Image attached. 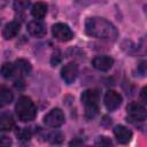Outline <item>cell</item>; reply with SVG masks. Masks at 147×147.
<instances>
[{
	"mask_svg": "<svg viewBox=\"0 0 147 147\" xmlns=\"http://www.w3.org/2000/svg\"><path fill=\"white\" fill-rule=\"evenodd\" d=\"M52 33L55 39L60 41H69L74 37V32L71 29L64 23H56L52 26Z\"/></svg>",
	"mask_w": 147,
	"mask_h": 147,
	"instance_id": "5",
	"label": "cell"
},
{
	"mask_svg": "<svg viewBox=\"0 0 147 147\" xmlns=\"http://www.w3.org/2000/svg\"><path fill=\"white\" fill-rule=\"evenodd\" d=\"M114 134L119 144H127L132 138V132L123 125H117L114 129Z\"/></svg>",
	"mask_w": 147,
	"mask_h": 147,
	"instance_id": "11",
	"label": "cell"
},
{
	"mask_svg": "<svg viewBox=\"0 0 147 147\" xmlns=\"http://www.w3.org/2000/svg\"><path fill=\"white\" fill-rule=\"evenodd\" d=\"M82 103L86 108V117L92 118L98 113V103H99V91L95 88L86 90L82 93L80 96Z\"/></svg>",
	"mask_w": 147,
	"mask_h": 147,
	"instance_id": "3",
	"label": "cell"
},
{
	"mask_svg": "<svg viewBox=\"0 0 147 147\" xmlns=\"http://www.w3.org/2000/svg\"><path fill=\"white\" fill-rule=\"evenodd\" d=\"M64 114L60 108L52 109L47 115L44 117V123L49 127H60L64 123Z\"/></svg>",
	"mask_w": 147,
	"mask_h": 147,
	"instance_id": "4",
	"label": "cell"
},
{
	"mask_svg": "<svg viewBox=\"0 0 147 147\" xmlns=\"http://www.w3.org/2000/svg\"><path fill=\"white\" fill-rule=\"evenodd\" d=\"M15 72H16V67H15V64H13V63H10V62L3 63V64L1 65V68H0V74H1V76H2L3 78H7V79L11 78V77L15 75Z\"/></svg>",
	"mask_w": 147,
	"mask_h": 147,
	"instance_id": "16",
	"label": "cell"
},
{
	"mask_svg": "<svg viewBox=\"0 0 147 147\" xmlns=\"http://www.w3.org/2000/svg\"><path fill=\"white\" fill-rule=\"evenodd\" d=\"M20 30H21L20 23L13 21V22H9V23H7V24L5 25L3 31H2V36H3V38H5L6 40L13 39L14 37H16V36L18 34Z\"/></svg>",
	"mask_w": 147,
	"mask_h": 147,
	"instance_id": "12",
	"label": "cell"
},
{
	"mask_svg": "<svg viewBox=\"0 0 147 147\" xmlns=\"http://www.w3.org/2000/svg\"><path fill=\"white\" fill-rule=\"evenodd\" d=\"M46 13H47V6H46L45 2L39 1V2H36V3L32 6L31 14H32V16H33L34 18L41 20V18L45 17Z\"/></svg>",
	"mask_w": 147,
	"mask_h": 147,
	"instance_id": "13",
	"label": "cell"
},
{
	"mask_svg": "<svg viewBox=\"0 0 147 147\" xmlns=\"http://www.w3.org/2000/svg\"><path fill=\"white\" fill-rule=\"evenodd\" d=\"M126 111L132 121L142 122L146 119V108L138 102H130L126 106Z\"/></svg>",
	"mask_w": 147,
	"mask_h": 147,
	"instance_id": "6",
	"label": "cell"
},
{
	"mask_svg": "<svg viewBox=\"0 0 147 147\" xmlns=\"http://www.w3.org/2000/svg\"><path fill=\"white\" fill-rule=\"evenodd\" d=\"M15 111L20 121L30 122L34 119L37 115V109L33 101L29 96H21L15 105Z\"/></svg>",
	"mask_w": 147,
	"mask_h": 147,
	"instance_id": "2",
	"label": "cell"
},
{
	"mask_svg": "<svg viewBox=\"0 0 147 147\" xmlns=\"http://www.w3.org/2000/svg\"><path fill=\"white\" fill-rule=\"evenodd\" d=\"M114 64V60L110 56H96L92 60V65L100 71H108Z\"/></svg>",
	"mask_w": 147,
	"mask_h": 147,
	"instance_id": "10",
	"label": "cell"
},
{
	"mask_svg": "<svg viewBox=\"0 0 147 147\" xmlns=\"http://www.w3.org/2000/svg\"><path fill=\"white\" fill-rule=\"evenodd\" d=\"M15 125L13 117L8 114L0 115V131H10Z\"/></svg>",
	"mask_w": 147,
	"mask_h": 147,
	"instance_id": "14",
	"label": "cell"
},
{
	"mask_svg": "<svg viewBox=\"0 0 147 147\" xmlns=\"http://www.w3.org/2000/svg\"><path fill=\"white\" fill-rule=\"evenodd\" d=\"M60 61H61L60 52H55V53H53V56H52V59H51V63H52V65H56Z\"/></svg>",
	"mask_w": 147,
	"mask_h": 147,
	"instance_id": "20",
	"label": "cell"
},
{
	"mask_svg": "<svg viewBox=\"0 0 147 147\" xmlns=\"http://www.w3.org/2000/svg\"><path fill=\"white\" fill-rule=\"evenodd\" d=\"M96 145H107V146H109V145H111V141L109 139H107L106 137H100L99 140L96 141Z\"/></svg>",
	"mask_w": 147,
	"mask_h": 147,
	"instance_id": "23",
	"label": "cell"
},
{
	"mask_svg": "<svg viewBox=\"0 0 147 147\" xmlns=\"http://www.w3.org/2000/svg\"><path fill=\"white\" fill-rule=\"evenodd\" d=\"M14 99L13 92L6 87V86H0V105L1 106H6L9 105Z\"/></svg>",
	"mask_w": 147,
	"mask_h": 147,
	"instance_id": "15",
	"label": "cell"
},
{
	"mask_svg": "<svg viewBox=\"0 0 147 147\" xmlns=\"http://www.w3.org/2000/svg\"><path fill=\"white\" fill-rule=\"evenodd\" d=\"M29 3H30V1H29V0H16V1H15L16 7L21 8L22 10H23L24 8H26V7L29 6Z\"/></svg>",
	"mask_w": 147,
	"mask_h": 147,
	"instance_id": "21",
	"label": "cell"
},
{
	"mask_svg": "<svg viewBox=\"0 0 147 147\" xmlns=\"http://www.w3.org/2000/svg\"><path fill=\"white\" fill-rule=\"evenodd\" d=\"M11 144V140L6 136H0V146H9Z\"/></svg>",
	"mask_w": 147,
	"mask_h": 147,
	"instance_id": "22",
	"label": "cell"
},
{
	"mask_svg": "<svg viewBox=\"0 0 147 147\" xmlns=\"http://www.w3.org/2000/svg\"><path fill=\"white\" fill-rule=\"evenodd\" d=\"M0 107H1V105H0Z\"/></svg>",
	"mask_w": 147,
	"mask_h": 147,
	"instance_id": "25",
	"label": "cell"
},
{
	"mask_svg": "<svg viewBox=\"0 0 147 147\" xmlns=\"http://www.w3.org/2000/svg\"><path fill=\"white\" fill-rule=\"evenodd\" d=\"M78 75V65L76 63H68L61 70V77L67 84H71L76 80Z\"/></svg>",
	"mask_w": 147,
	"mask_h": 147,
	"instance_id": "8",
	"label": "cell"
},
{
	"mask_svg": "<svg viewBox=\"0 0 147 147\" xmlns=\"http://www.w3.org/2000/svg\"><path fill=\"white\" fill-rule=\"evenodd\" d=\"M141 99H142L144 102L147 101V98H146V87H144V88L141 90Z\"/></svg>",
	"mask_w": 147,
	"mask_h": 147,
	"instance_id": "24",
	"label": "cell"
},
{
	"mask_svg": "<svg viewBox=\"0 0 147 147\" xmlns=\"http://www.w3.org/2000/svg\"><path fill=\"white\" fill-rule=\"evenodd\" d=\"M16 136H17V138H18L20 140H22V141H28V140H30V138H31V132H30V130H28V129H20V130L16 132Z\"/></svg>",
	"mask_w": 147,
	"mask_h": 147,
	"instance_id": "19",
	"label": "cell"
},
{
	"mask_svg": "<svg viewBox=\"0 0 147 147\" xmlns=\"http://www.w3.org/2000/svg\"><path fill=\"white\" fill-rule=\"evenodd\" d=\"M85 31L90 37L107 41H114L118 36L115 25L102 17H88L85 22Z\"/></svg>",
	"mask_w": 147,
	"mask_h": 147,
	"instance_id": "1",
	"label": "cell"
},
{
	"mask_svg": "<svg viewBox=\"0 0 147 147\" xmlns=\"http://www.w3.org/2000/svg\"><path fill=\"white\" fill-rule=\"evenodd\" d=\"M16 69L22 74V75H29L31 72V64L29 63V61L24 60V59H18L16 61V64H15Z\"/></svg>",
	"mask_w": 147,
	"mask_h": 147,
	"instance_id": "17",
	"label": "cell"
},
{
	"mask_svg": "<svg viewBox=\"0 0 147 147\" xmlns=\"http://www.w3.org/2000/svg\"><path fill=\"white\" fill-rule=\"evenodd\" d=\"M103 102H105V106L108 110L110 111H114L116 110L121 103H122V96L119 93H117L116 91L114 90H109L107 91V93L105 94V99H103Z\"/></svg>",
	"mask_w": 147,
	"mask_h": 147,
	"instance_id": "7",
	"label": "cell"
},
{
	"mask_svg": "<svg viewBox=\"0 0 147 147\" xmlns=\"http://www.w3.org/2000/svg\"><path fill=\"white\" fill-rule=\"evenodd\" d=\"M48 140H49V142H52V144H60V142H62V140H63V134H62L61 132H59V131L52 132V133L48 134Z\"/></svg>",
	"mask_w": 147,
	"mask_h": 147,
	"instance_id": "18",
	"label": "cell"
},
{
	"mask_svg": "<svg viewBox=\"0 0 147 147\" xmlns=\"http://www.w3.org/2000/svg\"><path fill=\"white\" fill-rule=\"evenodd\" d=\"M28 31L32 37L41 38L46 34V25L41 21L34 20L28 24Z\"/></svg>",
	"mask_w": 147,
	"mask_h": 147,
	"instance_id": "9",
	"label": "cell"
}]
</instances>
